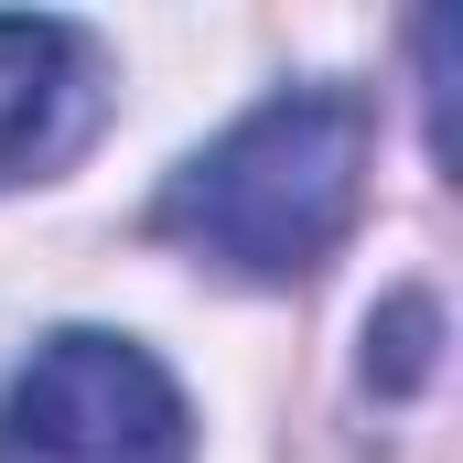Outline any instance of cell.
<instances>
[{"label":"cell","instance_id":"1","mask_svg":"<svg viewBox=\"0 0 463 463\" xmlns=\"http://www.w3.org/2000/svg\"><path fill=\"white\" fill-rule=\"evenodd\" d=\"M355 205H366V109L345 87H291L162 184V237L237 280H302L345 248Z\"/></svg>","mask_w":463,"mask_h":463},{"label":"cell","instance_id":"2","mask_svg":"<svg viewBox=\"0 0 463 463\" xmlns=\"http://www.w3.org/2000/svg\"><path fill=\"white\" fill-rule=\"evenodd\" d=\"M184 388L129 335H54L0 399V463H184Z\"/></svg>","mask_w":463,"mask_h":463},{"label":"cell","instance_id":"3","mask_svg":"<svg viewBox=\"0 0 463 463\" xmlns=\"http://www.w3.org/2000/svg\"><path fill=\"white\" fill-rule=\"evenodd\" d=\"M98 129V54L76 22H0V184L54 173Z\"/></svg>","mask_w":463,"mask_h":463}]
</instances>
